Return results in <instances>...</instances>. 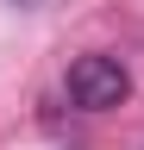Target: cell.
Instances as JSON below:
<instances>
[{
    "mask_svg": "<svg viewBox=\"0 0 144 150\" xmlns=\"http://www.w3.org/2000/svg\"><path fill=\"white\" fill-rule=\"evenodd\" d=\"M125 94H132V75H125L119 56H75L69 63V100H75L82 112H113L125 106Z\"/></svg>",
    "mask_w": 144,
    "mask_h": 150,
    "instance_id": "1",
    "label": "cell"
}]
</instances>
